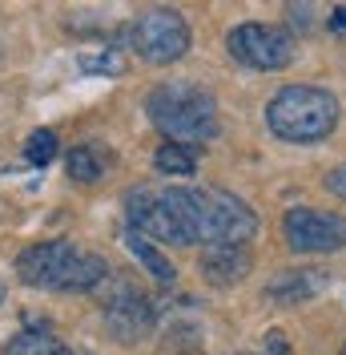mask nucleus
<instances>
[{"label": "nucleus", "mask_w": 346, "mask_h": 355, "mask_svg": "<svg viewBox=\"0 0 346 355\" xmlns=\"http://www.w3.org/2000/svg\"><path fill=\"white\" fill-rule=\"evenodd\" d=\"M129 230L173 246H246L258 234L250 202L221 186H141L125 198Z\"/></svg>", "instance_id": "f257e3e1"}, {"label": "nucleus", "mask_w": 346, "mask_h": 355, "mask_svg": "<svg viewBox=\"0 0 346 355\" xmlns=\"http://www.w3.org/2000/svg\"><path fill=\"white\" fill-rule=\"evenodd\" d=\"M17 275L21 283L41 291H57V295H81V291L101 287L109 279V263L97 250H85L65 239H48V243H33L17 254Z\"/></svg>", "instance_id": "f03ea898"}, {"label": "nucleus", "mask_w": 346, "mask_h": 355, "mask_svg": "<svg viewBox=\"0 0 346 355\" xmlns=\"http://www.w3.org/2000/svg\"><path fill=\"white\" fill-rule=\"evenodd\" d=\"M145 113L157 130L173 137L177 146H197L214 141L221 121H217L214 93L197 81H165L145 97Z\"/></svg>", "instance_id": "7ed1b4c3"}, {"label": "nucleus", "mask_w": 346, "mask_h": 355, "mask_svg": "<svg viewBox=\"0 0 346 355\" xmlns=\"http://www.w3.org/2000/svg\"><path fill=\"white\" fill-rule=\"evenodd\" d=\"M338 117H343L338 97L314 85H286L266 105V121H270L274 137L294 141V146L326 141L334 133V125H338Z\"/></svg>", "instance_id": "20e7f679"}, {"label": "nucleus", "mask_w": 346, "mask_h": 355, "mask_svg": "<svg viewBox=\"0 0 346 355\" xmlns=\"http://www.w3.org/2000/svg\"><path fill=\"white\" fill-rule=\"evenodd\" d=\"M125 41H129V49L141 61L170 65V61H181L190 53L194 37H190V24H185L181 12H173V8H149V12H141L125 28Z\"/></svg>", "instance_id": "39448f33"}, {"label": "nucleus", "mask_w": 346, "mask_h": 355, "mask_svg": "<svg viewBox=\"0 0 346 355\" xmlns=\"http://www.w3.org/2000/svg\"><path fill=\"white\" fill-rule=\"evenodd\" d=\"M226 49L238 65L262 69V73L286 69L294 61V37L278 24H238L226 33Z\"/></svg>", "instance_id": "423d86ee"}, {"label": "nucleus", "mask_w": 346, "mask_h": 355, "mask_svg": "<svg viewBox=\"0 0 346 355\" xmlns=\"http://www.w3.org/2000/svg\"><path fill=\"white\" fill-rule=\"evenodd\" d=\"M282 234H286V246L298 254H330L346 246V218L314 206H294L282 218Z\"/></svg>", "instance_id": "0eeeda50"}, {"label": "nucleus", "mask_w": 346, "mask_h": 355, "mask_svg": "<svg viewBox=\"0 0 346 355\" xmlns=\"http://www.w3.org/2000/svg\"><path fill=\"white\" fill-rule=\"evenodd\" d=\"M101 315H105V327L113 331V339H121V343H141V339H149L153 327H157V307H153V299L141 287H129V283L109 295Z\"/></svg>", "instance_id": "6e6552de"}, {"label": "nucleus", "mask_w": 346, "mask_h": 355, "mask_svg": "<svg viewBox=\"0 0 346 355\" xmlns=\"http://www.w3.org/2000/svg\"><path fill=\"white\" fill-rule=\"evenodd\" d=\"M326 287H330L326 270H314V266H306V270H278L266 283V299L278 303V307H294V303H306V299L322 295Z\"/></svg>", "instance_id": "1a4fd4ad"}, {"label": "nucleus", "mask_w": 346, "mask_h": 355, "mask_svg": "<svg viewBox=\"0 0 346 355\" xmlns=\"http://www.w3.org/2000/svg\"><path fill=\"white\" fill-rule=\"evenodd\" d=\"M250 250L246 246H210L201 254V275L210 287H238L250 275Z\"/></svg>", "instance_id": "9d476101"}, {"label": "nucleus", "mask_w": 346, "mask_h": 355, "mask_svg": "<svg viewBox=\"0 0 346 355\" xmlns=\"http://www.w3.org/2000/svg\"><path fill=\"white\" fill-rule=\"evenodd\" d=\"M65 166H69V178H73V182H81V186L101 182V174L109 170V150H105V146H97V141H81V146H73V150H69Z\"/></svg>", "instance_id": "9b49d317"}, {"label": "nucleus", "mask_w": 346, "mask_h": 355, "mask_svg": "<svg viewBox=\"0 0 346 355\" xmlns=\"http://www.w3.org/2000/svg\"><path fill=\"white\" fill-rule=\"evenodd\" d=\"M197 150L194 146H161L157 154H153V166H157V174H165V178H190L197 170Z\"/></svg>", "instance_id": "f8f14e48"}, {"label": "nucleus", "mask_w": 346, "mask_h": 355, "mask_svg": "<svg viewBox=\"0 0 346 355\" xmlns=\"http://www.w3.org/2000/svg\"><path fill=\"white\" fill-rule=\"evenodd\" d=\"M4 355H73L57 339L53 331H44V327H37V331H21L8 347H4Z\"/></svg>", "instance_id": "ddd939ff"}, {"label": "nucleus", "mask_w": 346, "mask_h": 355, "mask_svg": "<svg viewBox=\"0 0 346 355\" xmlns=\"http://www.w3.org/2000/svg\"><path fill=\"white\" fill-rule=\"evenodd\" d=\"M125 246H129L133 254L141 259V263L149 266V275L157 279V283H173L177 279V270H173V263L157 250V246L149 243V239H141V234H133V230H125Z\"/></svg>", "instance_id": "4468645a"}, {"label": "nucleus", "mask_w": 346, "mask_h": 355, "mask_svg": "<svg viewBox=\"0 0 346 355\" xmlns=\"http://www.w3.org/2000/svg\"><path fill=\"white\" fill-rule=\"evenodd\" d=\"M24 157H28L33 166H48V162L57 157V133L53 130H33L28 141H24Z\"/></svg>", "instance_id": "2eb2a0df"}, {"label": "nucleus", "mask_w": 346, "mask_h": 355, "mask_svg": "<svg viewBox=\"0 0 346 355\" xmlns=\"http://www.w3.org/2000/svg\"><path fill=\"white\" fill-rule=\"evenodd\" d=\"M81 69H85V73H121V69H125V61H121L117 53H101V57H85V61H81Z\"/></svg>", "instance_id": "dca6fc26"}, {"label": "nucleus", "mask_w": 346, "mask_h": 355, "mask_svg": "<svg viewBox=\"0 0 346 355\" xmlns=\"http://www.w3.org/2000/svg\"><path fill=\"white\" fill-rule=\"evenodd\" d=\"M326 190H330V194H338V198H346V162H343V166H334V170L326 174Z\"/></svg>", "instance_id": "f3484780"}, {"label": "nucleus", "mask_w": 346, "mask_h": 355, "mask_svg": "<svg viewBox=\"0 0 346 355\" xmlns=\"http://www.w3.org/2000/svg\"><path fill=\"white\" fill-rule=\"evenodd\" d=\"M266 339H270V352H274V355H286V339H282L278 331H270Z\"/></svg>", "instance_id": "a211bd4d"}, {"label": "nucleus", "mask_w": 346, "mask_h": 355, "mask_svg": "<svg viewBox=\"0 0 346 355\" xmlns=\"http://www.w3.org/2000/svg\"><path fill=\"white\" fill-rule=\"evenodd\" d=\"M330 21H334V28H346V4H343V8H334V17H330Z\"/></svg>", "instance_id": "6ab92c4d"}, {"label": "nucleus", "mask_w": 346, "mask_h": 355, "mask_svg": "<svg viewBox=\"0 0 346 355\" xmlns=\"http://www.w3.org/2000/svg\"><path fill=\"white\" fill-rule=\"evenodd\" d=\"M0 307H4V283H0Z\"/></svg>", "instance_id": "aec40b11"}, {"label": "nucleus", "mask_w": 346, "mask_h": 355, "mask_svg": "<svg viewBox=\"0 0 346 355\" xmlns=\"http://www.w3.org/2000/svg\"><path fill=\"white\" fill-rule=\"evenodd\" d=\"M343 355H346V347H343Z\"/></svg>", "instance_id": "412c9836"}]
</instances>
